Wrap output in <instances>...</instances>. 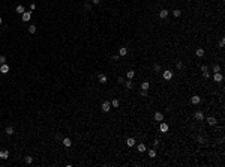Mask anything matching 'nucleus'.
I'll return each mask as SVG.
<instances>
[{
	"label": "nucleus",
	"mask_w": 225,
	"mask_h": 167,
	"mask_svg": "<svg viewBox=\"0 0 225 167\" xmlns=\"http://www.w3.org/2000/svg\"><path fill=\"white\" fill-rule=\"evenodd\" d=\"M170 14H171V9H170V8H162V9H159V12H158V17H159L161 20H167L170 17Z\"/></svg>",
	"instance_id": "8"
},
{
	"label": "nucleus",
	"mask_w": 225,
	"mask_h": 167,
	"mask_svg": "<svg viewBox=\"0 0 225 167\" xmlns=\"http://www.w3.org/2000/svg\"><path fill=\"white\" fill-rule=\"evenodd\" d=\"M9 158V151L8 149H0V160H8Z\"/></svg>",
	"instance_id": "21"
},
{
	"label": "nucleus",
	"mask_w": 225,
	"mask_h": 167,
	"mask_svg": "<svg viewBox=\"0 0 225 167\" xmlns=\"http://www.w3.org/2000/svg\"><path fill=\"white\" fill-rule=\"evenodd\" d=\"M30 20H32V11H30V12L26 11V12H24V14L21 15V21H22V23H29Z\"/></svg>",
	"instance_id": "20"
},
{
	"label": "nucleus",
	"mask_w": 225,
	"mask_h": 167,
	"mask_svg": "<svg viewBox=\"0 0 225 167\" xmlns=\"http://www.w3.org/2000/svg\"><path fill=\"white\" fill-rule=\"evenodd\" d=\"M183 14H185V11H183V9H180V8H176V9H173V11H171V15H173L174 18H180Z\"/></svg>",
	"instance_id": "17"
},
{
	"label": "nucleus",
	"mask_w": 225,
	"mask_h": 167,
	"mask_svg": "<svg viewBox=\"0 0 225 167\" xmlns=\"http://www.w3.org/2000/svg\"><path fill=\"white\" fill-rule=\"evenodd\" d=\"M111 60H114V62L120 60V56H119V54H111Z\"/></svg>",
	"instance_id": "32"
},
{
	"label": "nucleus",
	"mask_w": 225,
	"mask_h": 167,
	"mask_svg": "<svg viewBox=\"0 0 225 167\" xmlns=\"http://www.w3.org/2000/svg\"><path fill=\"white\" fill-rule=\"evenodd\" d=\"M206 111L201 110V109H198V110H194L192 113V117H194V121H197V122H204V119H206Z\"/></svg>",
	"instance_id": "1"
},
{
	"label": "nucleus",
	"mask_w": 225,
	"mask_h": 167,
	"mask_svg": "<svg viewBox=\"0 0 225 167\" xmlns=\"http://www.w3.org/2000/svg\"><path fill=\"white\" fill-rule=\"evenodd\" d=\"M153 121L155 122H162V121H165V113L161 110H155L153 111Z\"/></svg>",
	"instance_id": "5"
},
{
	"label": "nucleus",
	"mask_w": 225,
	"mask_h": 167,
	"mask_svg": "<svg viewBox=\"0 0 225 167\" xmlns=\"http://www.w3.org/2000/svg\"><path fill=\"white\" fill-rule=\"evenodd\" d=\"M204 122L207 123L209 126H216L218 123H221V125H224V123L221 122L216 116H212V114H209V116H206V119H204Z\"/></svg>",
	"instance_id": "3"
},
{
	"label": "nucleus",
	"mask_w": 225,
	"mask_h": 167,
	"mask_svg": "<svg viewBox=\"0 0 225 167\" xmlns=\"http://www.w3.org/2000/svg\"><path fill=\"white\" fill-rule=\"evenodd\" d=\"M15 12H17V14H20V15H22V14L26 12V9H24V5H17V8H15Z\"/></svg>",
	"instance_id": "25"
},
{
	"label": "nucleus",
	"mask_w": 225,
	"mask_h": 167,
	"mask_svg": "<svg viewBox=\"0 0 225 167\" xmlns=\"http://www.w3.org/2000/svg\"><path fill=\"white\" fill-rule=\"evenodd\" d=\"M110 102H111L112 109H120V100H119V98H112Z\"/></svg>",
	"instance_id": "22"
},
{
	"label": "nucleus",
	"mask_w": 225,
	"mask_h": 167,
	"mask_svg": "<svg viewBox=\"0 0 225 167\" xmlns=\"http://www.w3.org/2000/svg\"><path fill=\"white\" fill-rule=\"evenodd\" d=\"M35 9H36V3L32 2V3H30V11H35Z\"/></svg>",
	"instance_id": "33"
},
{
	"label": "nucleus",
	"mask_w": 225,
	"mask_h": 167,
	"mask_svg": "<svg viewBox=\"0 0 225 167\" xmlns=\"http://www.w3.org/2000/svg\"><path fill=\"white\" fill-rule=\"evenodd\" d=\"M27 30H29V33L33 35L36 33V30H38V27H36V24H29V27H27Z\"/></svg>",
	"instance_id": "26"
},
{
	"label": "nucleus",
	"mask_w": 225,
	"mask_h": 167,
	"mask_svg": "<svg viewBox=\"0 0 225 167\" xmlns=\"http://www.w3.org/2000/svg\"><path fill=\"white\" fill-rule=\"evenodd\" d=\"M125 80H126V77H125V75H122V74H120V75H119V77H117V83H119V84H120V86H122V84H123V83H125Z\"/></svg>",
	"instance_id": "29"
},
{
	"label": "nucleus",
	"mask_w": 225,
	"mask_h": 167,
	"mask_svg": "<svg viewBox=\"0 0 225 167\" xmlns=\"http://www.w3.org/2000/svg\"><path fill=\"white\" fill-rule=\"evenodd\" d=\"M123 84H125V89H128V90H134L135 89V84H134L132 80H128V78H126Z\"/></svg>",
	"instance_id": "19"
},
{
	"label": "nucleus",
	"mask_w": 225,
	"mask_h": 167,
	"mask_svg": "<svg viewBox=\"0 0 225 167\" xmlns=\"http://www.w3.org/2000/svg\"><path fill=\"white\" fill-rule=\"evenodd\" d=\"M5 134H6V135H14V134H15L14 126H6V128H5Z\"/></svg>",
	"instance_id": "23"
},
{
	"label": "nucleus",
	"mask_w": 225,
	"mask_h": 167,
	"mask_svg": "<svg viewBox=\"0 0 225 167\" xmlns=\"http://www.w3.org/2000/svg\"><path fill=\"white\" fill-rule=\"evenodd\" d=\"M147 149H149V146H147L144 142H137V145H135V151H137L138 154H146Z\"/></svg>",
	"instance_id": "6"
},
{
	"label": "nucleus",
	"mask_w": 225,
	"mask_h": 167,
	"mask_svg": "<svg viewBox=\"0 0 225 167\" xmlns=\"http://www.w3.org/2000/svg\"><path fill=\"white\" fill-rule=\"evenodd\" d=\"M101 110L104 111V113H110V110H111V102L110 101H102V104H101Z\"/></svg>",
	"instance_id": "11"
},
{
	"label": "nucleus",
	"mask_w": 225,
	"mask_h": 167,
	"mask_svg": "<svg viewBox=\"0 0 225 167\" xmlns=\"http://www.w3.org/2000/svg\"><path fill=\"white\" fill-rule=\"evenodd\" d=\"M2 23H3V20H2V17H0V24H2Z\"/></svg>",
	"instance_id": "35"
},
{
	"label": "nucleus",
	"mask_w": 225,
	"mask_h": 167,
	"mask_svg": "<svg viewBox=\"0 0 225 167\" xmlns=\"http://www.w3.org/2000/svg\"><path fill=\"white\" fill-rule=\"evenodd\" d=\"M135 145H137V139H135L134 135H129V137H126V146H128V148H131V149H135Z\"/></svg>",
	"instance_id": "9"
},
{
	"label": "nucleus",
	"mask_w": 225,
	"mask_h": 167,
	"mask_svg": "<svg viewBox=\"0 0 225 167\" xmlns=\"http://www.w3.org/2000/svg\"><path fill=\"white\" fill-rule=\"evenodd\" d=\"M84 9H86V11H89V12H92V3L84 2Z\"/></svg>",
	"instance_id": "30"
},
{
	"label": "nucleus",
	"mask_w": 225,
	"mask_h": 167,
	"mask_svg": "<svg viewBox=\"0 0 225 167\" xmlns=\"http://www.w3.org/2000/svg\"><path fill=\"white\" fill-rule=\"evenodd\" d=\"M218 47H219V48H225V36L219 38V41H218Z\"/></svg>",
	"instance_id": "28"
},
{
	"label": "nucleus",
	"mask_w": 225,
	"mask_h": 167,
	"mask_svg": "<svg viewBox=\"0 0 225 167\" xmlns=\"http://www.w3.org/2000/svg\"><path fill=\"white\" fill-rule=\"evenodd\" d=\"M174 71L173 69H162V72H161V77L162 80H165V81H171L173 78H174Z\"/></svg>",
	"instance_id": "4"
},
{
	"label": "nucleus",
	"mask_w": 225,
	"mask_h": 167,
	"mask_svg": "<svg viewBox=\"0 0 225 167\" xmlns=\"http://www.w3.org/2000/svg\"><path fill=\"white\" fill-rule=\"evenodd\" d=\"M210 78L213 80L215 83H222V81H224V74H222V72H213V75Z\"/></svg>",
	"instance_id": "10"
},
{
	"label": "nucleus",
	"mask_w": 225,
	"mask_h": 167,
	"mask_svg": "<svg viewBox=\"0 0 225 167\" xmlns=\"http://www.w3.org/2000/svg\"><path fill=\"white\" fill-rule=\"evenodd\" d=\"M212 72H222V68H221V65H218V63L212 65Z\"/></svg>",
	"instance_id": "27"
},
{
	"label": "nucleus",
	"mask_w": 225,
	"mask_h": 167,
	"mask_svg": "<svg viewBox=\"0 0 225 167\" xmlns=\"http://www.w3.org/2000/svg\"><path fill=\"white\" fill-rule=\"evenodd\" d=\"M125 77L128 78V80H134L137 77V71H135L134 68H129L128 71H126V74H125Z\"/></svg>",
	"instance_id": "12"
},
{
	"label": "nucleus",
	"mask_w": 225,
	"mask_h": 167,
	"mask_svg": "<svg viewBox=\"0 0 225 167\" xmlns=\"http://www.w3.org/2000/svg\"><path fill=\"white\" fill-rule=\"evenodd\" d=\"M9 71H11V66H9L8 63H3V65H0V74H2V75H6Z\"/></svg>",
	"instance_id": "18"
},
{
	"label": "nucleus",
	"mask_w": 225,
	"mask_h": 167,
	"mask_svg": "<svg viewBox=\"0 0 225 167\" xmlns=\"http://www.w3.org/2000/svg\"><path fill=\"white\" fill-rule=\"evenodd\" d=\"M150 87H152V84H150L149 80H141V83H140V89L141 90H150Z\"/></svg>",
	"instance_id": "15"
},
{
	"label": "nucleus",
	"mask_w": 225,
	"mask_h": 167,
	"mask_svg": "<svg viewBox=\"0 0 225 167\" xmlns=\"http://www.w3.org/2000/svg\"><path fill=\"white\" fill-rule=\"evenodd\" d=\"M92 3H93V5H99V3H101V0H92Z\"/></svg>",
	"instance_id": "34"
},
{
	"label": "nucleus",
	"mask_w": 225,
	"mask_h": 167,
	"mask_svg": "<svg viewBox=\"0 0 225 167\" xmlns=\"http://www.w3.org/2000/svg\"><path fill=\"white\" fill-rule=\"evenodd\" d=\"M128 53H129V47L122 45V47L119 48V53H117V54L120 56V57H128Z\"/></svg>",
	"instance_id": "13"
},
{
	"label": "nucleus",
	"mask_w": 225,
	"mask_h": 167,
	"mask_svg": "<svg viewBox=\"0 0 225 167\" xmlns=\"http://www.w3.org/2000/svg\"><path fill=\"white\" fill-rule=\"evenodd\" d=\"M189 102H191L192 107H200L202 102V96L201 95H198V93H194L189 96Z\"/></svg>",
	"instance_id": "2"
},
{
	"label": "nucleus",
	"mask_w": 225,
	"mask_h": 167,
	"mask_svg": "<svg viewBox=\"0 0 225 167\" xmlns=\"http://www.w3.org/2000/svg\"><path fill=\"white\" fill-rule=\"evenodd\" d=\"M62 146L66 148V149L72 148V139H71V137H63V139H62Z\"/></svg>",
	"instance_id": "14"
},
{
	"label": "nucleus",
	"mask_w": 225,
	"mask_h": 167,
	"mask_svg": "<svg viewBox=\"0 0 225 167\" xmlns=\"http://www.w3.org/2000/svg\"><path fill=\"white\" fill-rule=\"evenodd\" d=\"M3 63H6V56L0 54V65H3Z\"/></svg>",
	"instance_id": "31"
},
{
	"label": "nucleus",
	"mask_w": 225,
	"mask_h": 167,
	"mask_svg": "<svg viewBox=\"0 0 225 167\" xmlns=\"http://www.w3.org/2000/svg\"><path fill=\"white\" fill-rule=\"evenodd\" d=\"M24 163H26V164H33V163H35V158L32 155H26V156H24Z\"/></svg>",
	"instance_id": "24"
},
{
	"label": "nucleus",
	"mask_w": 225,
	"mask_h": 167,
	"mask_svg": "<svg viewBox=\"0 0 225 167\" xmlns=\"http://www.w3.org/2000/svg\"><path fill=\"white\" fill-rule=\"evenodd\" d=\"M98 81H99L101 84H107V83H108V77H107L104 72H98Z\"/></svg>",
	"instance_id": "16"
},
{
	"label": "nucleus",
	"mask_w": 225,
	"mask_h": 167,
	"mask_svg": "<svg viewBox=\"0 0 225 167\" xmlns=\"http://www.w3.org/2000/svg\"><path fill=\"white\" fill-rule=\"evenodd\" d=\"M194 54H195V57H197V59H204V57H206V54H207V51H206V48H204V47H197V48L194 50Z\"/></svg>",
	"instance_id": "7"
}]
</instances>
